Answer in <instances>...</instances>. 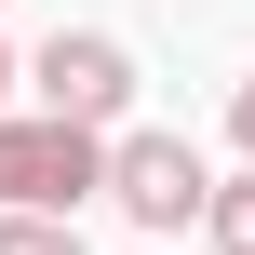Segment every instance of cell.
<instances>
[{
  "label": "cell",
  "instance_id": "cell-2",
  "mask_svg": "<svg viewBox=\"0 0 255 255\" xmlns=\"http://www.w3.org/2000/svg\"><path fill=\"white\" fill-rule=\"evenodd\" d=\"M94 175H108V134H67V121H40V108H0V215H81L94 202Z\"/></svg>",
  "mask_w": 255,
  "mask_h": 255
},
{
  "label": "cell",
  "instance_id": "cell-3",
  "mask_svg": "<svg viewBox=\"0 0 255 255\" xmlns=\"http://www.w3.org/2000/svg\"><path fill=\"white\" fill-rule=\"evenodd\" d=\"M202 188H215V161L188 148V134H108V175H94V202H121L148 255L175 242V229H202Z\"/></svg>",
  "mask_w": 255,
  "mask_h": 255
},
{
  "label": "cell",
  "instance_id": "cell-6",
  "mask_svg": "<svg viewBox=\"0 0 255 255\" xmlns=\"http://www.w3.org/2000/svg\"><path fill=\"white\" fill-rule=\"evenodd\" d=\"M229 148H242V175H255V81H229Z\"/></svg>",
  "mask_w": 255,
  "mask_h": 255
},
{
  "label": "cell",
  "instance_id": "cell-7",
  "mask_svg": "<svg viewBox=\"0 0 255 255\" xmlns=\"http://www.w3.org/2000/svg\"><path fill=\"white\" fill-rule=\"evenodd\" d=\"M0 108H13V40H0Z\"/></svg>",
  "mask_w": 255,
  "mask_h": 255
},
{
  "label": "cell",
  "instance_id": "cell-1",
  "mask_svg": "<svg viewBox=\"0 0 255 255\" xmlns=\"http://www.w3.org/2000/svg\"><path fill=\"white\" fill-rule=\"evenodd\" d=\"M13 81H27V108H40V121L108 134V121L134 108V40H108V27H54L40 54H13Z\"/></svg>",
  "mask_w": 255,
  "mask_h": 255
},
{
  "label": "cell",
  "instance_id": "cell-4",
  "mask_svg": "<svg viewBox=\"0 0 255 255\" xmlns=\"http://www.w3.org/2000/svg\"><path fill=\"white\" fill-rule=\"evenodd\" d=\"M202 229H215V255H255V175H215L202 188Z\"/></svg>",
  "mask_w": 255,
  "mask_h": 255
},
{
  "label": "cell",
  "instance_id": "cell-5",
  "mask_svg": "<svg viewBox=\"0 0 255 255\" xmlns=\"http://www.w3.org/2000/svg\"><path fill=\"white\" fill-rule=\"evenodd\" d=\"M0 255H94V242L54 229V215H0Z\"/></svg>",
  "mask_w": 255,
  "mask_h": 255
}]
</instances>
